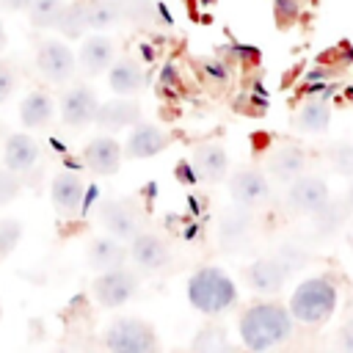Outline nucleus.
Segmentation results:
<instances>
[{"label":"nucleus","instance_id":"nucleus-26","mask_svg":"<svg viewBox=\"0 0 353 353\" xmlns=\"http://www.w3.org/2000/svg\"><path fill=\"white\" fill-rule=\"evenodd\" d=\"M292 124L298 130H303V132H325L328 124H331V108H328V102L320 97V99H312V102L301 105L298 113H295V119H292Z\"/></svg>","mask_w":353,"mask_h":353},{"label":"nucleus","instance_id":"nucleus-38","mask_svg":"<svg viewBox=\"0 0 353 353\" xmlns=\"http://www.w3.org/2000/svg\"><path fill=\"white\" fill-rule=\"evenodd\" d=\"M201 72H204V77H207L210 83H218V85H223V83L229 80V74H232V66H229L226 61H218V58H212V61H204V63H201Z\"/></svg>","mask_w":353,"mask_h":353},{"label":"nucleus","instance_id":"nucleus-32","mask_svg":"<svg viewBox=\"0 0 353 353\" xmlns=\"http://www.w3.org/2000/svg\"><path fill=\"white\" fill-rule=\"evenodd\" d=\"M25 226L19 218H0V259L14 254V248L22 243Z\"/></svg>","mask_w":353,"mask_h":353},{"label":"nucleus","instance_id":"nucleus-34","mask_svg":"<svg viewBox=\"0 0 353 353\" xmlns=\"http://www.w3.org/2000/svg\"><path fill=\"white\" fill-rule=\"evenodd\" d=\"M19 190H22V176L14 174L11 168L0 165V207L11 204L19 196Z\"/></svg>","mask_w":353,"mask_h":353},{"label":"nucleus","instance_id":"nucleus-40","mask_svg":"<svg viewBox=\"0 0 353 353\" xmlns=\"http://www.w3.org/2000/svg\"><path fill=\"white\" fill-rule=\"evenodd\" d=\"M160 80H163V85H165V88H176V85H179V77H176V69H174V63H165V66H163V72H160Z\"/></svg>","mask_w":353,"mask_h":353},{"label":"nucleus","instance_id":"nucleus-39","mask_svg":"<svg viewBox=\"0 0 353 353\" xmlns=\"http://www.w3.org/2000/svg\"><path fill=\"white\" fill-rule=\"evenodd\" d=\"M334 345H336L339 350H345V353H353V314L339 325V331H336V336H334Z\"/></svg>","mask_w":353,"mask_h":353},{"label":"nucleus","instance_id":"nucleus-28","mask_svg":"<svg viewBox=\"0 0 353 353\" xmlns=\"http://www.w3.org/2000/svg\"><path fill=\"white\" fill-rule=\"evenodd\" d=\"M229 336H226V328L218 325V323H207L196 331V336L190 339V350L196 353H221V350H229Z\"/></svg>","mask_w":353,"mask_h":353},{"label":"nucleus","instance_id":"nucleus-31","mask_svg":"<svg viewBox=\"0 0 353 353\" xmlns=\"http://www.w3.org/2000/svg\"><path fill=\"white\" fill-rule=\"evenodd\" d=\"M61 8H63V0H30L28 19L33 28H55Z\"/></svg>","mask_w":353,"mask_h":353},{"label":"nucleus","instance_id":"nucleus-9","mask_svg":"<svg viewBox=\"0 0 353 353\" xmlns=\"http://www.w3.org/2000/svg\"><path fill=\"white\" fill-rule=\"evenodd\" d=\"M243 276H245V284H248L251 292H256V295H262V298H276V295L284 290V284L290 281L292 270L273 254V256H259V259H254V262L245 268Z\"/></svg>","mask_w":353,"mask_h":353},{"label":"nucleus","instance_id":"nucleus-10","mask_svg":"<svg viewBox=\"0 0 353 353\" xmlns=\"http://www.w3.org/2000/svg\"><path fill=\"white\" fill-rule=\"evenodd\" d=\"M229 196L245 210H259L270 201V179L259 168H237L229 176Z\"/></svg>","mask_w":353,"mask_h":353},{"label":"nucleus","instance_id":"nucleus-42","mask_svg":"<svg viewBox=\"0 0 353 353\" xmlns=\"http://www.w3.org/2000/svg\"><path fill=\"white\" fill-rule=\"evenodd\" d=\"M345 204H347V210H350V215H353V176H350V188H347V193H345Z\"/></svg>","mask_w":353,"mask_h":353},{"label":"nucleus","instance_id":"nucleus-23","mask_svg":"<svg viewBox=\"0 0 353 353\" xmlns=\"http://www.w3.org/2000/svg\"><path fill=\"white\" fill-rule=\"evenodd\" d=\"M193 171L199 174V179L204 182H221L229 171V157H226V149L221 143H201L193 149Z\"/></svg>","mask_w":353,"mask_h":353},{"label":"nucleus","instance_id":"nucleus-29","mask_svg":"<svg viewBox=\"0 0 353 353\" xmlns=\"http://www.w3.org/2000/svg\"><path fill=\"white\" fill-rule=\"evenodd\" d=\"M85 19L88 30H108L121 22L116 0H85Z\"/></svg>","mask_w":353,"mask_h":353},{"label":"nucleus","instance_id":"nucleus-2","mask_svg":"<svg viewBox=\"0 0 353 353\" xmlns=\"http://www.w3.org/2000/svg\"><path fill=\"white\" fill-rule=\"evenodd\" d=\"M185 292H188V303L196 312L207 314V317L223 314L226 309H232L237 303V284L218 265H201V268H196L188 276Z\"/></svg>","mask_w":353,"mask_h":353},{"label":"nucleus","instance_id":"nucleus-6","mask_svg":"<svg viewBox=\"0 0 353 353\" xmlns=\"http://www.w3.org/2000/svg\"><path fill=\"white\" fill-rule=\"evenodd\" d=\"M36 69L52 85H66L77 74V55L63 39H41L36 44Z\"/></svg>","mask_w":353,"mask_h":353},{"label":"nucleus","instance_id":"nucleus-25","mask_svg":"<svg viewBox=\"0 0 353 353\" xmlns=\"http://www.w3.org/2000/svg\"><path fill=\"white\" fill-rule=\"evenodd\" d=\"M312 218V234L314 237H334L350 218V210L345 204V199H328L317 212L309 215Z\"/></svg>","mask_w":353,"mask_h":353},{"label":"nucleus","instance_id":"nucleus-37","mask_svg":"<svg viewBox=\"0 0 353 353\" xmlns=\"http://www.w3.org/2000/svg\"><path fill=\"white\" fill-rule=\"evenodd\" d=\"M17 91V69L11 61H0V105L11 99Z\"/></svg>","mask_w":353,"mask_h":353},{"label":"nucleus","instance_id":"nucleus-5","mask_svg":"<svg viewBox=\"0 0 353 353\" xmlns=\"http://www.w3.org/2000/svg\"><path fill=\"white\" fill-rule=\"evenodd\" d=\"M141 287V276L138 270L127 268V265H119V268H108V270H99L91 281V295L94 301L102 306V309H119L124 303H130L135 298Z\"/></svg>","mask_w":353,"mask_h":353},{"label":"nucleus","instance_id":"nucleus-27","mask_svg":"<svg viewBox=\"0 0 353 353\" xmlns=\"http://www.w3.org/2000/svg\"><path fill=\"white\" fill-rule=\"evenodd\" d=\"M58 33L63 39H83L88 33V19H85V0H72L63 3L58 22H55Z\"/></svg>","mask_w":353,"mask_h":353},{"label":"nucleus","instance_id":"nucleus-7","mask_svg":"<svg viewBox=\"0 0 353 353\" xmlns=\"http://www.w3.org/2000/svg\"><path fill=\"white\" fill-rule=\"evenodd\" d=\"M287 196L284 204L292 215H312L317 212L328 199H331V188L323 176L317 174H298L292 182H287Z\"/></svg>","mask_w":353,"mask_h":353},{"label":"nucleus","instance_id":"nucleus-21","mask_svg":"<svg viewBox=\"0 0 353 353\" xmlns=\"http://www.w3.org/2000/svg\"><path fill=\"white\" fill-rule=\"evenodd\" d=\"M85 259H88V268L97 273L127 265V243L113 234H97L85 248Z\"/></svg>","mask_w":353,"mask_h":353},{"label":"nucleus","instance_id":"nucleus-43","mask_svg":"<svg viewBox=\"0 0 353 353\" xmlns=\"http://www.w3.org/2000/svg\"><path fill=\"white\" fill-rule=\"evenodd\" d=\"M6 44H8V33H6V25L0 22V50H3Z\"/></svg>","mask_w":353,"mask_h":353},{"label":"nucleus","instance_id":"nucleus-12","mask_svg":"<svg viewBox=\"0 0 353 353\" xmlns=\"http://www.w3.org/2000/svg\"><path fill=\"white\" fill-rule=\"evenodd\" d=\"M97 218L108 234H113L124 243L135 232H141V215L127 199H102L97 204Z\"/></svg>","mask_w":353,"mask_h":353},{"label":"nucleus","instance_id":"nucleus-22","mask_svg":"<svg viewBox=\"0 0 353 353\" xmlns=\"http://www.w3.org/2000/svg\"><path fill=\"white\" fill-rule=\"evenodd\" d=\"M108 85L116 97H135L143 88V69L135 58L121 55L108 66Z\"/></svg>","mask_w":353,"mask_h":353},{"label":"nucleus","instance_id":"nucleus-1","mask_svg":"<svg viewBox=\"0 0 353 353\" xmlns=\"http://www.w3.org/2000/svg\"><path fill=\"white\" fill-rule=\"evenodd\" d=\"M292 331H295V320H292L290 309L270 298L251 303L237 317L240 342H243V347H248L254 353L284 345L292 336Z\"/></svg>","mask_w":353,"mask_h":353},{"label":"nucleus","instance_id":"nucleus-11","mask_svg":"<svg viewBox=\"0 0 353 353\" xmlns=\"http://www.w3.org/2000/svg\"><path fill=\"white\" fill-rule=\"evenodd\" d=\"M97 108H99V99H97L94 88L85 85V83H77V85H69V88L61 94L58 113H61V121H63L66 127L83 130V127L94 124Z\"/></svg>","mask_w":353,"mask_h":353},{"label":"nucleus","instance_id":"nucleus-14","mask_svg":"<svg viewBox=\"0 0 353 353\" xmlns=\"http://www.w3.org/2000/svg\"><path fill=\"white\" fill-rule=\"evenodd\" d=\"M168 143H171V138H168V132L160 124H154V121H135L130 127L127 141H124V154L130 160H146V157L160 154Z\"/></svg>","mask_w":353,"mask_h":353},{"label":"nucleus","instance_id":"nucleus-19","mask_svg":"<svg viewBox=\"0 0 353 353\" xmlns=\"http://www.w3.org/2000/svg\"><path fill=\"white\" fill-rule=\"evenodd\" d=\"M41 157V146L33 135L28 132H14L3 143V165L11 168L14 174H28Z\"/></svg>","mask_w":353,"mask_h":353},{"label":"nucleus","instance_id":"nucleus-17","mask_svg":"<svg viewBox=\"0 0 353 353\" xmlns=\"http://www.w3.org/2000/svg\"><path fill=\"white\" fill-rule=\"evenodd\" d=\"M113 58H116V47H113V41L102 30H94V33L83 36L80 52H77V63H80V69L88 77H97V74L108 72Z\"/></svg>","mask_w":353,"mask_h":353},{"label":"nucleus","instance_id":"nucleus-13","mask_svg":"<svg viewBox=\"0 0 353 353\" xmlns=\"http://www.w3.org/2000/svg\"><path fill=\"white\" fill-rule=\"evenodd\" d=\"M251 232H254V215H251V210L234 204L218 221V248L223 254H237V251H243L248 245Z\"/></svg>","mask_w":353,"mask_h":353},{"label":"nucleus","instance_id":"nucleus-36","mask_svg":"<svg viewBox=\"0 0 353 353\" xmlns=\"http://www.w3.org/2000/svg\"><path fill=\"white\" fill-rule=\"evenodd\" d=\"M273 17L281 28L292 25L301 17V0H273Z\"/></svg>","mask_w":353,"mask_h":353},{"label":"nucleus","instance_id":"nucleus-35","mask_svg":"<svg viewBox=\"0 0 353 353\" xmlns=\"http://www.w3.org/2000/svg\"><path fill=\"white\" fill-rule=\"evenodd\" d=\"M328 157H331L334 171H339L345 176H353V143H336V146H331Z\"/></svg>","mask_w":353,"mask_h":353},{"label":"nucleus","instance_id":"nucleus-15","mask_svg":"<svg viewBox=\"0 0 353 353\" xmlns=\"http://www.w3.org/2000/svg\"><path fill=\"white\" fill-rule=\"evenodd\" d=\"M83 165L97 176H113L121 168V143L113 135H97L83 146Z\"/></svg>","mask_w":353,"mask_h":353},{"label":"nucleus","instance_id":"nucleus-4","mask_svg":"<svg viewBox=\"0 0 353 353\" xmlns=\"http://www.w3.org/2000/svg\"><path fill=\"white\" fill-rule=\"evenodd\" d=\"M102 345L110 353H154L157 334H154V325L141 317H116L105 328Z\"/></svg>","mask_w":353,"mask_h":353},{"label":"nucleus","instance_id":"nucleus-18","mask_svg":"<svg viewBox=\"0 0 353 353\" xmlns=\"http://www.w3.org/2000/svg\"><path fill=\"white\" fill-rule=\"evenodd\" d=\"M135 121H141V105L132 97H113L108 102H99L94 124L99 130H130Z\"/></svg>","mask_w":353,"mask_h":353},{"label":"nucleus","instance_id":"nucleus-3","mask_svg":"<svg viewBox=\"0 0 353 353\" xmlns=\"http://www.w3.org/2000/svg\"><path fill=\"white\" fill-rule=\"evenodd\" d=\"M336 301H339L336 281L323 273V276L303 279L292 290L287 309H290L292 320L301 323V325H323L336 312Z\"/></svg>","mask_w":353,"mask_h":353},{"label":"nucleus","instance_id":"nucleus-30","mask_svg":"<svg viewBox=\"0 0 353 353\" xmlns=\"http://www.w3.org/2000/svg\"><path fill=\"white\" fill-rule=\"evenodd\" d=\"M116 6L124 22H132V25L157 22V0H116Z\"/></svg>","mask_w":353,"mask_h":353},{"label":"nucleus","instance_id":"nucleus-16","mask_svg":"<svg viewBox=\"0 0 353 353\" xmlns=\"http://www.w3.org/2000/svg\"><path fill=\"white\" fill-rule=\"evenodd\" d=\"M85 182L74 171H61L50 182V201L61 215H72L85 207Z\"/></svg>","mask_w":353,"mask_h":353},{"label":"nucleus","instance_id":"nucleus-41","mask_svg":"<svg viewBox=\"0 0 353 353\" xmlns=\"http://www.w3.org/2000/svg\"><path fill=\"white\" fill-rule=\"evenodd\" d=\"M28 3L30 0H0V8H6V11H28Z\"/></svg>","mask_w":353,"mask_h":353},{"label":"nucleus","instance_id":"nucleus-8","mask_svg":"<svg viewBox=\"0 0 353 353\" xmlns=\"http://www.w3.org/2000/svg\"><path fill=\"white\" fill-rule=\"evenodd\" d=\"M127 259L138 273H157L171 262V248L160 234L141 229L127 240Z\"/></svg>","mask_w":353,"mask_h":353},{"label":"nucleus","instance_id":"nucleus-24","mask_svg":"<svg viewBox=\"0 0 353 353\" xmlns=\"http://www.w3.org/2000/svg\"><path fill=\"white\" fill-rule=\"evenodd\" d=\"M52 116H55V102H52V97L47 91L33 88V91H28L22 97L19 121H22L25 130H41V127H47L52 121Z\"/></svg>","mask_w":353,"mask_h":353},{"label":"nucleus","instance_id":"nucleus-20","mask_svg":"<svg viewBox=\"0 0 353 353\" xmlns=\"http://www.w3.org/2000/svg\"><path fill=\"white\" fill-rule=\"evenodd\" d=\"M265 171H268V176H273L276 182H292L298 174L306 171V152H303L301 146H295V143L276 146V149L268 154Z\"/></svg>","mask_w":353,"mask_h":353},{"label":"nucleus","instance_id":"nucleus-33","mask_svg":"<svg viewBox=\"0 0 353 353\" xmlns=\"http://www.w3.org/2000/svg\"><path fill=\"white\" fill-rule=\"evenodd\" d=\"M276 256L295 273V270H301V268H306V262H309V248L303 245V243H295V240H287L279 251H276Z\"/></svg>","mask_w":353,"mask_h":353}]
</instances>
